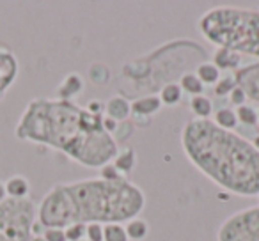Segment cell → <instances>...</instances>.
<instances>
[{
    "label": "cell",
    "instance_id": "1",
    "mask_svg": "<svg viewBox=\"0 0 259 241\" xmlns=\"http://www.w3.org/2000/svg\"><path fill=\"white\" fill-rule=\"evenodd\" d=\"M18 140L52 148L89 169H101L117 155V140L103 130V115H93L75 101L36 98L15 128Z\"/></svg>",
    "mask_w": 259,
    "mask_h": 241
},
{
    "label": "cell",
    "instance_id": "2",
    "mask_svg": "<svg viewBox=\"0 0 259 241\" xmlns=\"http://www.w3.org/2000/svg\"><path fill=\"white\" fill-rule=\"evenodd\" d=\"M146 208V195L128 177L89 179L52 186L36 208L43 229H66L73 223H122L137 218Z\"/></svg>",
    "mask_w": 259,
    "mask_h": 241
},
{
    "label": "cell",
    "instance_id": "3",
    "mask_svg": "<svg viewBox=\"0 0 259 241\" xmlns=\"http://www.w3.org/2000/svg\"><path fill=\"white\" fill-rule=\"evenodd\" d=\"M181 148L211 183L240 197L259 195V151L250 140L219 128L211 119H190L181 128Z\"/></svg>",
    "mask_w": 259,
    "mask_h": 241
},
{
    "label": "cell",
    "instance_id": "4",
    "mask_svg": "<svg viewBox=\"0 0 259 241\" xmlns=\"http://www.w3.org/2000/svg\"><path fill=\"white\" fill-rule=\"evenodd\" d=\"M197 30L217 48L259 59V11L219 6L202 13Z\"/></svg>",
    "mask_w": 259,
    "mask_h": 241
},
{
    "label": "cell",
    "instance_id": "5",
    "mask_svg": "<svg viewBox=\"0 0 259 241\" xmlns=\"http://www.w3.org/2000/svg\"><path fill=\"white\" fill-rule=\"evenodd\" d=\"M36 208L30 197L0 202V241H30L34 236Z\"/></svg>",
    "mask_w": 259,
    "mask_h": 241
},
{
    "label": "cell",
    "instance_id": "6",
    "mask_svg": "<svg viewBox=\"0 0 259 241\" xmlns=\"http://www.w3.org/2000/svg\"><path fill=\"white\" fill-rule=\"evenodd\" d=\"M217 241H259V206L227 216L217 230Z\"/></svg>",
    "mask_w": 259,
    "mask_h": 241
},
{
    "label": "cell",
    "instance_id": "7",
    "mask_svg": "<svg viewBox=\"0 0 259 241\" xmlns=\"http://www.w3.org/2000/svg\"><path fill=\"white\" fill-rule=\"evenodd\" d=\"M20 75V62L9 48H0V100L15 85Z\"/></svg>",
    "mask_w": 259,
    "mask_h": 241
},
{
    "label": "cell",
    "instance_id": "8",
    "mask_svg": "<svg viewBox=\"0 0 259 241\" xmlns=\"http://www.w3.org/2000/svg\"><path fill=\"white\" fill-rule=\"evenodd\" d=\"M236 85L245 92L248 101L259 103V62L248 64L234 73Z\"/></svg>",
    "mask_w": 259,
    "mask_h": 241
},
{
    "label": "cell",
    "instance_id": "9",
    "mask_svg": "<svg viewBox=\"0 0 259 241\" xmlns=\"http://www.w3.org/2000/svg\"><path fill=\"white\" fill-rule=\"evenodd\" d=\"M85 89V82H83L82 75L78 73H69L66 75V78L59 83L57 87V98L59 100H68L73 101V98L80 96Z\"/></svg>",
    "mask_w": 259,
    "mask_h": 241
},
{
    "label": "cell",
    "instance_id": "10",
    "mask_svg": "<svg viewBox=\"0 0 259 241\" xmlns=\"http://www.w3.org/2000/svg\"><path fill=\"white\" fill-rule=\"evenodd\" d=\"M103 115L114 119L117 123H124L126 119L132 115V103H130L124 96H112L110 100L105 103Z\"/></svg>",
    "mask_w": 259,
    "mask_h": 241
},
{
    "label": "cell",
    "instance_id": "11",
    "mask_svg": "<svg viewBox=\"0 0 259 241\" xmlns=\"http://www.w3.org/2000/svg\"><path fill=\"white\" fill-rule=\"evenodd\" d=\"M163 108L162 101H160L158 94H149V96H142L132 103V114L142 115V117H153Z\"/></svg>",
    "mask_w": 259,
    "mask_h": 241
},
{
    "label": "cell",
    "instance_id": "12",
    "mask_svg": "<svg viewBox=\"0 0 259 241\" xmlns=\"http://www.w3.org/2000/svg\"><path fill=\"white\" fill-rule=\"evenodd\" d=\"M112 165L119 170V174L122 177H128L137 167V153H135V149L124 148L121 151H117V155L112 160Z\"/></svg>",
    "mask_w": 259,
    "mask_h": 241
},
{
    "label": "cell",
    "instance_id": "13",
    "mask_svg": "<svg viewBox=\"0 0 259 241\" xmlns=\"http://www.w3.org/2000/svg\"><path fill=\"white\" fill-rule=\"evenodd\" d=\"M4 188L9 199H27L30 191V183L23 176H11L8 181H4Z\"/></svg>",
    "mask_w": 259,
    "mask_h": 241
},
{
    "label": "cell",
    "instance_id": "14",
    "mask_svg": "<svg viewBox=\"0 0 259 241\" xmlns=\"http://www.w3.org/2000/svg\"><path fill=\"white\" fill-rule=\"evenodd\" d=\"M213 64L219 68V71L222 69H236L241 62V55L234 54L231 50H226V48H217L215 54H213Z\"/></svg>",
    "mask_w": 259,
    "mask_h": 241
},
{
    "label": "cell",
    "instance_id": "15",
    "mask_svg": "<svg viewBox=\"0 0 259 241\" xmlns=\"http://www.w3.org/2000/svg\"><path fill=\"white\" fill-rule=\"evenodd\" d=\"M160 101H162L163 107H176L183 100V90H181L180 83L178 82H167L162 85L158 94Z\"/></svg>",
    "mask_w": 259,
    "mask_h": 241
},
{
    "label": "cell",
    "instance_id": "16",
    "mask_svg": "<svg viewBox=\"0 0 259 241\" xmlns=\"http://www.w3.org/2000/svg\"><path fill=\"white\" fill-rule=\"evenodd\" d=\"M124 230L130 241H142L149 236V223L137 216L124 223Z\"/></svg>",
    "mask_w": 259,
    "mask_h": 241
},
{
    "label": "cell",
    "instance_id": "17",
    "mask_svg": "<svg viewBox=\"0 0 259 241\" xmlns=\"http://www.w3.org/2000/svg\"><path fill=\"white\" fill-rule=\"evenodd\" d=\"M190 110L195 119H209L213 115V103L208 96L199 94V96L190 98Z\"/></svg>",
    "mask_w": 259,
    "mask_h": 241
},
{
    "label": "cell",
    "instance_id": "18",
    "mask_svg": "<svg viewBox=\"0 0 259 241\" xmlns=\"http://www.w3.org/2000/svg\"><path fill=\"white\" fill-rule=\"evenodd\" d=\"M195 75L202 82V85H215L220 80V71L213 62H199Z\"/></svg>",
    "mask_w": 259,
    "mask_h": 241
},
{
    "label": "cell",
    "instance_id": "19",
    "mask_svg": "<svg viewBox=\"0 0 259 241\" xmlns=\"http://www.w3.org/2000/svg\"><path fill=\"white\" fill-rule=\"evenodd\" d=\"M178 83H180L181 90H183V92H187V94H190L192 98L199 96V94L204 92V85H202V82L197 78V75H195V73H192V71L183 73V75L180 76V82H178Z\"/></svg>",
    "mask_w": 259,
    "mask_h": 241
},
{
    "label": "cell",
    "instance_id": "20",
    "mask_svg": "<svg viewBox=\"0 0 259 241\" xmlns=\"http://www.w3.org/2000/svg\"><path fill=\"white\" fill-rule=\"evenodd\" d=\"M211 121L219 128L227 130V131H233L234 128H236V124H238L236 114H234V110H231V108H220V110H217L215 114H213Z\"/></svg>",
    "mask_w": 259,
    "mask_h": 241
},
{
    "label": "cell",
    "instance_id": "21",
    "mask_svg": "<svg viewBox=\"0 0 259 241\" xmlns=\"http://www.w3.org/2000/svg\"><path fill=\"white\" fill-rule=\"evenodd\" d=\"M89 78L94 85H107L110 82V69H108L107 64L94 62L89 68Z\"/></svg>",
    "mask_w": 259,
    "mask_h": 241
},
{
    "label": "cell",
    "instance_id": "22",
    "mask_svg": "<svg viewBox=\"0 0 259 241\" xmlns=\"http://www.w3.org/2000/svg\"><path fill=\"white\" fill-rule=\"evenodd\" d=\"M238 123L245 124V126H255L257 124V110L252 105H241L234 110Z\"/></svg>",
    "mask_w": 259,
    "mask_h": 241
},
{
    "label": "cell",
    "instance_id": "23",
    "mask_svg": "<svg viewBox=\"0 0 259 241\" xmlns=\"http://www.w3.org/2000/svg\"><path fill=\"white\" fill-rule=\"evenodd\" d=\"M103 241H130L122 223H105Z\"/></svg>",
    "mask_w": 259,
    "mask_h": 241
},
{
    "label": "cell",
    "instance_id": "24",
    "mask_svg": "<svg viewBox=\"0 0 259 241\" xmlns=\"http://www.w3.org/2000/svg\"><path fill=\"white\" fill-rule=\"evenodd\" d=\"M236 87V78L234 75H226L215 83V94L217 96H227L231 94V90Z\"/></svg>",
    "mask_w": 259,
    "mask_h": 241
},
{
    "label": "cell",
    "instance_id": "25",
    "mask_svg": "<svg viewBox=\"0 0 259 241\" xmlns=\"http://www.w3.org/2000/svg\"><path fill=\"white\" fill-rule=\"evenodd\" d=\"M85 230H87V225H83V223H73V225H69L64 229L66 239L68 241L83 239V237H85Z\"/></svg>",
    "mask_w": 259,
    "mask_h": 241
},
{
    "label": "cell",
    "instance_id": "26",
    "mask_svg": "<svg viewBox=\"0 0 259 241\" xmlns=\"http://www.w3.org/2000/svg\"><path fill=\"white\" fill-rule=\"evenodd\" d=\"M85 237L89 241H103V225L101 223H89L85 230Z\"/></svg>",
    "mask_w": 259,
    "mask_h": 241
},
{
    "label": "cell",
    "instance_id": "27",
    "mask_svg": "<svg viewBox=\"0 0 259 241\" xmlns=\"http://www.w3.org/2000/svg\"><path fill=\"white\" fill-rule=\"evenodd\" d=\"M45 241H68L66 239L64 229H45L41 234Z\"/></svg>",
    "mask_w": 259,
    "mask_h": 241
},
{
    "label": "cell",
    "instance_id": "28",
    "mask_svg": "<svg viewBox=\"0 0 259 241\" xmlns=\"http://www.w3.org/2000/svg\"><path fill=\"white\" fill-rule=\"evenodd\" d=\"M100 177L101 179H108V181H114V179H121V174H119V170L115 169L112 163H107L105 167H101L100 169Z\"/></svg>",
    "mask_w": 259,
    "mask_h": 241
},
{
    "label": "cell",
    "instance_id": "29",
    "mask_svg": "<svg viewBox=\"0 0 259 241\" xmlns=\"http://www.w3.org/2000/svg\"><path fill=\"white\" fill-rule=\"evenodd\" d=\"M229 100H231V103L234 105V107H241V105H247V96H245V92L240 89V87H234L233 90H231V94H229Z\"/></svg>",
    "mask_w": 259,
    "mask_h": 241
},
{
    "label": "cell",
    "instance_id": "30",
    "mask_svg": "<svg viewBox=\"0 0 259 241\" xmlns=\"http://www.w3.org/2000/svg\"><path fill=\"white\" fill-rule=\"evenodd\" d=\"M87 112H91L93 115H103V110H105V105L98 100H91L85 107Z\"/></svg>",
    "mask_w": 259,
    "mask_h": 241
},
{
    "label": "cell",
    "instance_id": "31",
    "mask_svg": "<svg viewBox=\"0 0 259 241\" xmlns=\"http://www.w3.org/2000/svg\"><path fill=\"white\" fill-rule=\"evenodd\" d=\"M117 126H119L117 121H114V119H110V117H107V115H103V130L107 131V133L114 135L115 131H117Z\"/></svg>",
    "mask_w": 259,
    "mask_h": 241
},
{
    "label": "cell",
    "instance_id": "32",
    "mask_svg": "<svg viewBox=\"0 0 259 241\" xmlns=\"http://www.w3.org/2000/svg\"><path fill=\"white\" fill-rule=\"evenodd\" d=\"M252 146H254V148H255V149H257V151H259V135H257V137L254 138V140H252Z\"/></svg>",
    "mask_w": 259,
    "mask_h": 241
},
{
    "label": "cell",
    "instance_id": "33",
    "mask_svg": "<svg viewBox=\"0 0 259 241\" xmlns=\"http://www.w3.org/2000/svg\"><path fill=\"white\" fill-rule=\"evenodd\" d=\"M257 124H259V110H257Z\"/></svg>",
    "mask_w": 259,
    "mask_h": 241
},
{
    "label": "cell",
    "instance_id": "34",
    "mask_svg": "<svg viewBox=\"0 0 259 241\" xmlns=\"http://www.w3.org/2000/svg\"><path fill=\"white\" fill-rule=\"evenodd\" d=\"M80 241H89V239H87V237H83V239H80Z\"/></svg>",
    "mask_w": 259,
    "mask_h": 241
},
{
    "label": "cell",
    "instance_id": "35",
    "mask_svg": "<svg viewBox=\"0 0 259 241\" xmlns=\"http://www.w3.org/2000/svg\"><path fill=\"white\" fill-rule=\"evenodd\" d=\"M257 197H259V195H257Z\"/></svg>",
    "mask_w": 259,
    "mask_h": 241
}]
</instances>
